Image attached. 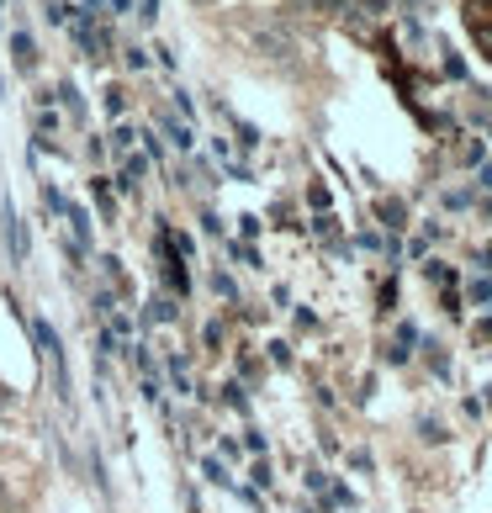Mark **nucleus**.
Masks as SVG:
<instances>
[{"label": "nucleus", "mask_w": 492, "mask_h": 513, "mask_svg": "<svg viewBox=\"0 0 492 513\" xmlns=\"http://www.w3.org/2000/svg\"><path fill=\"white\" fill-rule=\"evenodd\" d=\"M164 133L175 138V149H191V143H196V138H191V127H186L180 116H164Z\"/></svg>", "instance_id": "2"}, {"label": "nucleus", "mask_w": 492, "mask_h": 513, "mask_svg": "<svg viewBox=\"0 0 492 513\" xmlns=\"http://www.w3.org/2000/svg\"><path fill=\"white\" fill-rule=\"evenodd\" d=\"M11 54H16V69H32V38H27V32H16V38H11Z\"/></svg>", "instance_id": "1"}, {"label": "nucleus", "mask_w": 492, "mask_h": 513, "mask_svg": "<svg viewBox=\"0 0 492 513\" xmlns=\"http://www.w3.org/2000/svg\"><path fill=\"white\" fill-rule=\"evenodd\" d=\"M111 143H117V154H127V149H133V133H127V127H117V133H111Z\"/></svg>", "instance_id": "4"}, {"label": "nucleus", "mask_w": 492, "mask_h": 513, "mask_svg": "<svg viewBox=\"0 0 492 513\" xmlns=\"http://www.w3.org/2000/svg\"><path fill=\"white\" fill-rule=\"evenodd\" d=\"M488 265H492V249H488Z\"/></svg>", "instance_id": "7"}, {"label": "nucleus", "mask_w": 492, "mask_h": 513, "mask_svg": "<svg viewBox=\"0 0 492 513\" xmlns=\"http://www.w3.org/2000/svg\"><path fill=\"white\" fill-rule=\"evenodd\" d=\"M138 16H143V21H154V16H160V0H143V11H138Z\"/></svg>", "instance_id": "6"}, {"label": "nucleus", "mask_w": 492, "mask_h": 513, "mask_svg": "<svg viewBox=\"0 0 492 513\" xmlns=\"http://www.w3.org/2000/svg\"><path fill=\"white\" fill-rule=\"evenodd\" d=\"M122 107H127V96H122V85H111L107 90V112H122Z\"/></svg>", "instance_id": "3"}, {"label": "nucleus", "mask_w": 492, "mask_h": 513, "mask_svg": "<svg viewBox=\"0 0 492 513\" xmlns=\"http://www.w3.org/2000/svg\"><path fill=\"white\" fill-rule=\"evenodd\" d=\"M149 318H175V302H164V296H160V302L149 307Z\"/></svg>", "instance_id": "5"}]
</instances>
